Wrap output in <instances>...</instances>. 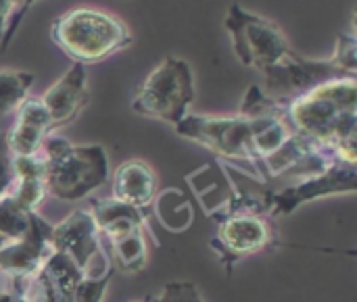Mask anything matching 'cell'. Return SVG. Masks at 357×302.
<instances>
[{"mask_svg": "<svg viewBox=\"0 0 357 302\" xmlns=\"http://www.w3.org/2000/svg\"><path fill=\"white\" fill-rule=\"evenodd\" d=\"M40 100L50 115L52 132L71 123L73 119H77V115L90 102L86 67L79 63H73L65 71V75L44 92V96Z\"/></svg>", "mask_w": 357, "mask_h": 302, "instance_id": "7c38bea8", "label": "cell"}, {"mask_svg": "<svg viewBox=\"0 0 357 302\" xmlns=\"http://www.w3.org/2000/svg\"><path fill=\"white\" fill-rule=\"evenodd\" d=\"M151 302H203V299L192 282H169L165 284L159 299Z\"/></svg>", "mask_w": 357, "mask_h": 302, "instance_id": "603a6c76", "label": "cell"}, {"mask_svg": "<svg viewBox=\"0 0 357 302\" xmlns=\"http://www.w3.org/2000/svg\"><path fill=\"white\" fill-rule=\"evenodd\" d=\"M88 211L92 213V219L96 223L100 240L144 228V213H140L134 207L121 205V202H117L113 198L90 200Z\"/></svg>", "mask_w": 357, "mask_h": 302, "instance_id": "2e32d148", "label": "cell"}, {"mask_svg": "<svg viewBox=\"0 0 357 302\" xmlns=\"http://www.w3.org/2000/svg\"><path fill=\"white\" fill-rule=\"evenodd\" d=\"M176 132L182 138H188L205 148H209L213 154L243 163L245 167H251L257 175V157L253 152L251 142V125L243 115L232 117H203V115H186L178 125Z\"/></svg>", "mask_w": 357, "mask_h": 302, "instance_id": "52a82bcc", "label": "cell"}, {"mask_svg": "<svg viewBox=\"0 0 357 302\" xmlns=\"http://www.w3.org/2000/svg\"><path fill=\"white\" fill-rule=\"evenodd\" d=\"M287 119L295 134L356 163L357 77L331 79L307 90L287 104Z\"/></svg>", "mask_w": 357, "mask_h": 302, "instance_id": "6da1fadb", "label": "cell"}, {"mask_svg": "<svg viewBox=\"0 0 357 302\" xmlns=\"http://www.w3.org/2000/svg\"><path fill=\"white\" fill-rule=\"evenodd\" d=\"M357 188V167L349 161H337L322 173L297 180V184L270 194V217H280L297 211L301 205L331 196V194H351Z\"/></svg>", "mask_w": 357, "mask_h": 302, "instance_id": "30bf717a", "label": "cell"}, {"mask_svg": "<svg viewBox=\"0 0 357 302\" xmlns=\"http://www.w3.org/2000/svg\"><path fill=\"white\" fill-rule=\"evenodd\" d=\"M29 217L31 213L21 209L8 192L0 196V236L2 238H6L8 242H17L19 238H23V234L29 228Z\"/></svg>", "mask_w": 357, "mask_h": 302, "instance_id": "ffe728a7", "label": "cell"}, {"mask_svg": "<svg viewBox=\"0 0 357 302\" xmlns=\"http://www.w3.org/2000/svg\"><path fill=\"white\" fill-rule=\"evenodd\" d=\"M100 244L107 246L105 255L113 269H119L123 273H138L146 267L149 248H146L144 228L105 238L100 240Z\"/></svg>", "mask_w": 357, "mask_h": 302, "instance_id": "e0dca14e", "label": "cell"}, {"mask_svg": "<svg viewBox=\"0 0 357 302\" xmlns=\"http://www.w3.org/2000/svg\"><path fill=\"white\" fill-rule=\"evenodd\" d=\"M0 302H56V296L44 267L38 271L0 267Z\"/></svg>", "mask_w": 357, "mask_h": 302, "instance_id": "9a60e30c", "label": "cell"}, {"mask_svg": "<svg viewBox=\"0 0 357 302\" xmlns=\"http://www.w3.org/2000/svg\"><path fill=\"white\" fill-rule=\"evenodd\" d=\"M195 100V75L184 58L165 56L138 88L132 109L138 115L161 119L174 127L188 115Z\"/></svg>", "mask_w": 357, "mask_h": 302, "instance_id": "277c9868", "label": "cell"}, {"mask_svg": "<svg viewBox=\"0 0 357 302\" xmlns=\"http://www.w3.org/2000/svg\"><path fill=\"white\" fill-rule=\"evenodd\" d=\"M157 194V177L149 163L140 159L126 161L113 175V200L144 213Z\"/></svg>", "mask_w": 357, "mask_h": 302, "instance_id": "5bb4252c", "label": "cell"}, {"mask_svg": "<svg viewBox=\"0 0 357 302\" xmlns=\"http://www.w3.org/2000/svg\"><path fill=\"white\" fill-rule=\"evenodd\" d=\"M224 25L230 31L238 61L261 73L293 50L274 21L247 10L238 2L230 4Z\"/></svg>", "mask_w": 357, "mask_h": 302, "instance_id": "8992f818", "label": "cell"}, {"mask_svg": "<svg viewBox=\"0 0 357 302\" xmlns=\"http://www.w3.org/2000/svg\"><path fill=\"white\" fill-rule=\"evenodd\" d=\"M50 248L69 257L90 278H102L115 271L107 269L111 263L102 253L98 230L88 209H75L61 223L52 225Z\"/></svg>", "mask_w": 357, "mask_h": 302, "instance_id": "9c48e42d", "label": "cell"}, {"mask_svg": "<svg viewBox=\"0 0 357 302\" xmlns=\"http://www.w3.org/2000/svg\"><path fill=\"white\" fill-rule=\"evenodd\" d=\"M15 184V169H13V154L6 146V138L0 132V196H4Z\"/></svg>", "mask_w": 357, "mask_h": 302, "instance_id": "cb8c5ba5", "label": "cell"}, {"mask_svg": "<svg viewBox=\"0 0 357 302\" xmlns=\"http://www.w3.org/2000/svg\"><path fill=\"white\" fill-rule=\"evenodd\" d=\"M50 232L52 225L38 213H31L29 228L17 242H8L0 251V267L15 271H38L50 257Z\"/></svg>", "mask_w": 357, "mask_h": 302, "instance_id": "4fadbf2b", "label": "cell"}, {"mask_svg": "<svg viewBox=\"0 0 357 302\" xmlns=\"http://www.w3.org/2000/svg\"><path fill=\"white\" fill-rule=\"evenodd\" d=\"M6 244H8V240H6V238H2V236H0V251H2V248H4V246H6Z\"/></svg>", "mask_w": 357, "mask_h": 302, "instance_id": "d4e9b609", "label": "cell"}, {"mask_svg": "<svg viewBox=\"0 0 357 302\" xmlns=\"http://www.w3.org/2000/svg\"><path fill=\"white\" fill-rule=\"evenodd\" d=\"M335 63L345 69L347 73L356 75L357 73V42L356 33L349 31V33H341L337 38V48H335V54H333Z\"/></svg>", "mask_w": 357, "mask_h": 302, "instance_id": "7402d4cb", "label": "cell"}, {"mask_svg": "<svg viewBox=\"0 0 357 302\" xmlns=\"http://www.w3.org/2000/svg\"><path fill=\"white\" fill-rule=\"evenodd\" d=\"M44 271L54 288L56 302H100L109 280L115 273L111 271L102 278H90L61 253H52L46 259Z\"/></svg>", "mask_w": 357, "mask_h": 302, "instance_id": "8fae6325", "label": "cell"}, {"mask_svg": "<svg viewBox=\"0 0 357 302\" xmlns=\"http://www.w3.org/2000/svg\"><path fill=\"white\" fill-rule=\"evenodd\" d=\"M52 42L79 65L100 63L132 44L130 27L113 13L100 8H71L50 27Z\"/></svg>", "mask_w": 357, "mask_h": 302, "instance_id": "3957f363", "label": "cell"}, {"mask_svg": "<svg viewBox=\"0 0 357 302\" xmlns=\"http://www.w3.org/2000/svg\"><path fill=\"white\" fill-rule=\"evenodd\" d=\"M33 84V73L17 69H0V117L19 109Z\"/></svg>", "mask_w": 357, "mask_h": 302, "instance_id": "d6986e66", "label": "cell"}, {"mask_svg": "<svg viewBox=\"0 0 357 302\" xmlns=\"http://www.w3.org/2000/svg\"><path fill=\"white\" fill-rule=\"evenodd\" d=\"M266 77V88L261 92L276 104L284 106L291 104L295 98L305 94L307 90L331 81L339 77H357L341 69L335 58L326 61H316V58H305L299 52L291 50L284 58H280L274 67L264 71Z\"/></svg>", "mask_w": 357, "mask_h": 302, "instance_id": "ba28073f", "label": "cell"}, {"mask_svg": "<svg viewBox=\"0 0 357 302\" xmlns=\"http://www.w3.org/2000/svg\"><path fill=\"white\" fill-rule=\"evenodd\" d=\"M33 2L36 0H0V50L10 44L19 23Z\"/></svg>", "mask_w": 357, "mask_h": 302, "instance_id": "44dd1931", "label": "cell"}, {"mask_svg": "<svg viewBox=\"0 0 357 302\" xmlns=\"http://www.w3.org/2000/svg\"><path fill=\"white\" fill-rule=\"evenodd\" d=\"M46 136H50V134L42 125L31 123L27 119H19V117H15L13 127L4 134L6 146H8L13 157H33V154H38L42 150V144H44Z\"/></svg>", "mask_w": 357, "mask_h": 302, "instance_id": "ac0fdd59", "label": "cell"}, {"mask_svg": "<svg viewBox=\"0 0 357 302\" xmlns=\"http://www.w3.org/2000/svg\"><path fill=\"white\" fill-rule=\"evenodd\" d=\"M234 205L238 207H232L230 213L224 215L215 236L211 238V246L220 255V261L228 271H232L238 261L274 244V230L268 215L270 194L264 200H259L257 196L243 198Z\"/></svg>", "mask_w": 357, "mask_h": 302, "instance_id": "5b68a950", "label": "cell"}, {"mask_svg": "<svg viewBox=\"0 0 357 302\" xmlns=\"http://www.w3.org/2000/svg\"><path fill=\"white\" fill-rule=\"evenodd\" d=\"M40 152L46 192L59 200H82L109 177V159L98 144H71L65 138L46 136Z\"/></svg>", "mask_w": 357, "mask_h": 302, "instance_id": "7a4b0ae2", "label": "cell"}, {"mask_svg": "<svg viewBox=\"0 0 357 302\" xmlns=\"http://www.w3.org/2000/svg\"><path fill=\"white\" fill-rule=\"evenodd\" d=\"M142 302H151V301H142Z\"/></svg>", "mask_w": 357, "mask_h": 302, "instance_id": "484cf974", "label": "cell"}]
</instances>
